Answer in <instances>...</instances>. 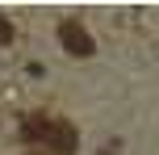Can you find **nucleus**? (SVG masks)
Instances as JSON below:
<instances>
[{
    "label": "nucleus",
    "instance_id": "f257e3e1",
    "mask_svg": "<svg viewBox=\"0 0 159 155\" xmlns=\"http://www.w3.org/2000/svg\"><path fill=\"white\" fill-rule=\"evenodd\" d=\"M59 42H63V50H67V55H75V59H88V55L96 50L92 34H88L80 21H63V25H59Z\"/></svg>",
    "mask_w": 159,
    "mask_h": 155
},
{
    "label": "nucleus",
    "instance_id": "f03ea898",
    "mask_svg": "<svg viewBox=\"0 0 159 155\" xmlns=\"http://www.w3.org/2000/svg\"><path fill=\"white\" fill-rule=\"evenodd\" d=\"M46 143H50V147H55L59 155H75V147H80V139H75V126H67V122H50Z\"/></svg>",
    "mask_w": 159,
    "mask_h": 155
},
{
    "label": "nucleus",
    "instance_id": "7ed1b4c3",
    "mask_svg": "<svg viewBox=\"0 0 159 155\" xmlns=\"http://www.w3.org/2000/svg\"><path fill=\"white\" fill-rule=\"evenodd\" d=\"M46 134H50V122H46V117H25V122H21V139L25 143H42Z\"/></svg>",
    "mask_w": 159,
    "mask_h": 155
},
{
    "label": "nucleus",
    "instance_id": "20e7f679",
    "mask_svg": "<svg viewBox=\"0 0 159 155\" xmlns=\"http://www.w3.org/2000/svg\"><path fill=\"white\" fill-rule=\"evenodd\" d=\"M13 42V25H8V17H0V46H8Z\"/></svg>",
    "mask_w": 159,
    "mask_h": 155
}]
</instances>
